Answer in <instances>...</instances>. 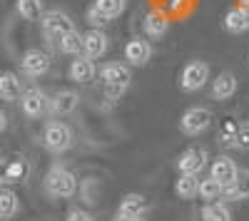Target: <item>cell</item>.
Instances as JSON below:
<instances>
[{"mask_svg":"<svg viewBox=\"0 0 249 221\" xmlns=\"http://www.w3.org/2000/svg\"><path fill=\"white\" fill-rule=\"evenodd\" d=\"M222 196L230 199V202H244V199H249V169H239L237 179L224 187Z\"/></svg>","mask_w":249,"mask_h":221,"instance_id":"17","label":"cell"},{"mask_svg":"<svg viewBox=\"0 0 249 221\" xmlns=\"http://www.w3.org/2000/svg\"><path fill=\"white\" fill-rule=\"evenodd\" d=\"M127 87L130 85H107L105 87V95H107V99H120L124 92H127Z\"/></svg>","mask_w":249,"mask_h":221,"instance_id":"31","label":"cell"},{"mask_svg":"<svg viewBox=\"0 0 249 221\" xmlns=\"http://www.w3.org/2000/svg\"><path fill=\"white\" fill-rule=\"evenodd\" d=\"M202 221H232V211L227 209L224 204H219V202L204 204V209H202Z\"/></svg>","mask_w":249,"mask_h":221,"instance_id":"25","label":"cell"},{"mask_svg":"<svg viewBox=\"0 0 249 221\" xmlns=\"http://www.w3.org/2000/svg\"><path fill=\"white\" fill-rule=\"evenodd\" d=\"M234 92H237V77H234V72H219L212 79V99H217V102H224V99L234 97Z\"/></svg>","mask_w":249,"mask_h":221,"instance_id":"15","label":"cell"},{"mask_svg":"<svg viewBox=\"0 0 249 221\" xmlns=\"http://www.w3.org/2000/svg\"><path fill=\"white\" fill-rule=\"evenodd\" d=\"M237 174H239V167L234 164V159H230V157H217L214 162H212V167H210V176L212 179H217L219 184H232L234 179H237Z\"/></svg>","mask_w":249,"mask_h":221,"instance_id":"11","label":"cell"},{"mask_svg":"<svg viewBox=\"0 0 249 221\" xmlns=\"http://www.w3.org/2000/svg\"><path fill=\"white\" fill-rule=\"evenodd\" d=\"M20 209V202H18V194L10 191V189H0V216H15Z\"/></svg>","mask_w":249,"mask_h":221,"instance_id":"26","label":"cell"},{"mask_svg":"<svg viewBox=\"0 0 249 221\" xmlns=\"http://www.w3.org/2000/svg\"><path fill=\"white\" fill-rule=\"evenodd\" d=\"M224 28L239 35V32H247L249 30V15L242 10V8H232V10H227L224 15Z\"/></svg>","mask_w":249,"mask_h":221,"instance_id":"21","label":"cell"},{"mask_svg":"<svg viewBox=\"0 0 249 221\" xmlns=\"http://www.w3.org/2000/svg\"><path fill=\"white\" fill-rule=\"evenodd\" d=\"M239 8H242V10L249 15V0H239Z\"/></svg>","mask_w":249,"mask_h":221,"instance_id":"34","label":"cell"},{"mask_svg":"<svg viewBox=\"0 0 249 221\" xmlns=\"http://www.w3.org/2000/svg\"><path fill=\"white\" fill-rule=\"evenodd\" d=\"M212 125V112L207 107H190L182 119H179V132L187 134V137H197L202 132H207Z\"/></svg>","mask_w":249,"mask_h":221,"instance_id":"4","label":"cell"},{"mask_svg":"<svg viewBox=\"0 0 249 221\" xmlns=\"http://www.w3.org/2000/svg\"><path fill=\"white\" fill-rule=\"evenodd\" d=\"M0 221H8V219H5V216H0Z\"/></svg>","mask_w":249,"mask_h":221,"instance_id":"37","label":"cell"},{"mask_svg":"<svg viewBox=\"0 0 249 221\" xmlns=\"http://www.w3.org/2000/svg\"><path fill=\"white\" fill-rule=\"evenodd\" d=\"M124 60H127L132 67L147 65L150 60H152V45L147 43V40H142V37L130 40V43L124 45Z\"/></svg>","mask_w":249,"mask_h":221,"instance_id":"10","label":"cell"},{"mask_svg":"<svg viewBox=\"0 0 249 221\" xmlns=\"http://www.w3.org/2000/svg\"><path fill=\"white\" fill-rule=\"evenodd\" d=\"M130 221H144V219H142V216H137V219H130Z\"/></svg>","mask_w":249,"mask_h":221,"instance_id":"36","label":"cell"},{"mask_svg":"<svg viewBox=\"0 0 249 221\" xmlns=\"http://www.w3.org/2000/svg\"><path fill=\"white\" fill-rule=\"evenodd\" d=\"M23 85H20V77L15 72H0V99L5 102H18L23 97Z\"/></svg>","mask_w":249,"mask_h":221,"instance_id":"16","label":"cell"},{"mask_svg":"<svg viewBox=\"0 0 249 221\" xmlns=\"http://www.w3.org/2000/svg\"><path fill=\"white\" fill-rule=\"evenodd\" d=\"M88 23H90L92 28L100 30V28H105V25L110 23V17H107V15H102L95 5H90V8H88Z\"/></svg>","mask_w":249,"mask_h":221,"instance_id":"29","label":"cell"},{"mask_svg":"<svg viewBox=\"0 0 249 221\" xmlns=\"http://www.w3.org/2000/svg\"><path fill=\"white\" fill-rule=\"evenodd\" d=\"M43 144L48 152L53 154H62L72 147V129L65 125V122H48L45 125V132H43Z\"/></svg>","mask_w":249,"mask_h":221,"instance_id":"2","label":"cell"},{"mask_svg":"<svg viewBox=\"0 0 249 221\" xmlns=\"http://www.w3.org/2000/svg\"><path fill=\"white\" fill-rule=\"evenodd\" d=\"M207 79H210V65L202 63V60H192L190 65H184L179 75V85L184 92H197L207 85Z\"/></svg>","mask_w":249,"mask_h":221,"instance_id":"5","label":"cell"},{"mask_svg":"<svg viewBox=\"0 0 249 221\" xmlns=\"http://www.w3.org/2000/svg\"><path fill=\"white\" fill-rule=\"evenodd\" d=\"M8 164H10V162H5V159L0 157V187L8 184Z\"/></svg>","mask_w":249,"mask_h":221,"instance_id":"32","label":"cell"},{"mask_svg":"<svg viewBox=\"0 0 249 221\" xmlns=\"http://www.w3.org/2000/svg\"><path fill=\"white\" fill-rule=\"evenodd\" d=\"M207 149L202 147H190V149H184L177 159V169L179 174H199L204 167H207Z\"/></svg>","mask_w":249,"mask_h":221,"instance_id":"6","label":"cell"},{"mask_svg":"<svg viewBox=\"0 0 249 221\" xmlns=\"http://www.w3.org/2000/svg\"><path fill=\"white\" fill-rule=\"evenodd\" d=\"M65 221H95V216L90 211H85V209H70Z\"/></svg>","mask_w":249,"mask_h":221,"instance_id":"30","label":"cell"},{"mask_svg":"<svg viewBox=\"0 0 249 221\" xmlns=\"http://www.w3.org/2000/svg\"><path fill=\"white\" fill-rule=\"evenodd\" d=\"M15 10L18 15L28 20V23H35V20H43V0H15Z\"/></svg>","mask_w":249,"mask_h":221,"instance_id":"20","label":"cell"},{"mask_svg":"<svg viewBox=\"0 0 249 221\" xmlns=\"http://www.w3.org/2000/svg\"><path fill=\"white\" fill-rule=\"evenodd\" d=\"M40 23H43V35L50 40V43H55V45H57L68 32L75 30V23L70 20V15L60 13V10H50V13H45Z\"/></svg>","mask_w":249,"mask_h":221,"instance_id":"3","label":"cell"},{"mask_svg":"<svg viewBox=\"0 0 249 221\" xmlns=\"http://www.w3.org/2000/svg\"><path fill=\"white\" fill-rule=\"evenodd\" d=\"M112 221H130V219H124V216H122V214H117V216H115V219H112Z\"/></svg>","mask_w":249,"mask_h":221,"instance_id":"35","label":"cell"},{"mask_svg":"<svg viewBox=\"0 0 249 221\" xmlns=\"http://www.w3.org/2000/svg\"><path fill=\"white\" fill-rule=\"evenodd\" d=\"M28 176V164L23 159H18V162H10L8 164V184H15V182H25Z\"/></svg>","mask_w":249,"mask_h":221,"instance_id":"28","label":"cell"},{"mask_svg":"<svg viewBox=\"0 0 249 221\" xmlns=\"http://www.w3.org/2000/svg\"><path fill=\"white\" fill-rule=\"evenodd\" d=\"M5 127H8V114L0 110V132H5Z\"/></svg>","mask_w":249,"mask_h":221,"instance_id":"33","label":"cell"},{"mask_svg":"<svg viewBox=\"0 0 249 221\" xmlns=\"http://www.w3.org/2000/svg\"><path fill=\"white\" fill-rule=\"evenodd\" d=\"M45 191H48L53 199H70V196H75V191H77V179H75V174H72L70 169L55 164V167H50V172L45 174Z\"/></svg>","mask_w":249,"mask_h":221,"instance_id":"1","label":"cell"},{"mask_svg":"<svg viewBox=\"0 0 249 221\" xmlns=\"http://www.w3.org/2000/svg\"><path fill=\"white\" fill-rule=\"evenodd\" d=\"M80 105V95L75 90H60L53 99H50V112L55 117H62V114H70L75 112Z\"/></svg>","mask_w":249,"mask_h":221,"instance_id":"14","label":"cell"},{"mask_svg":"<svg viewBox=\"0 0 249 221\" xmlns=\"http://www.w3.org/2000/svg\"><path fill=\"white\" fill-rule=\"evenodd\" d=\"M92 5H95L102 15H107V17L112 20V17H117V15L124 13V8H127V0H95Z\"/></svg>","mask_w":249,"mask_h":221,"instance_id":"27","label":"cell"},{"mask_svg":"<svg viewBox=\"0 0 249 221\" xmlns=\"http://www.w3.org/2000/svg\"><path fill=\"white\" fill-rule=\"evenodd\" d=\"M224 194V184H219L217 179H212V176H207V179H199V199L204 204H212V202H217V199Z\"/></svg>","mask_w":249,"mask_h":221,"instance_id":"23","label":"cell"},{"mask_svg":"<svg viewBox=\"0 0 249 221\" xmlns=\"http://www.w3.org/2000/svg\"><path fill=\"white\" fill-rule=\"evenodd\" d=\"M50 107V99L45 97L43 90H37V87H30L23 92V97H20V110H23L25 117H40L45 110Z\"/></svg>","mask_w":249,"mask_h":221,"instance_id":"7","label":"cell"},{"mask_svg":"<svg viewBox=\"0 0 249 221\" xmlns=\"http://www.w3.org/2000/svg\"><path fill=\"white\" fill-rule=\"evenodd\" d=\"M175 194L184 202L197 199L199 194V174H179V179L175 182Z\"/></svg>","mask_w":249,"mask_h":221,"instance_id":"19","label":"cell"},{"mask_svg":"<svg viewBox=\"0 0 249 221\" xmlns=\"http://www.w3.org/2000/svg\"><path fill=\"white\" fill-rule=\"evenodd\" d=\"M70 79L77 85H88L95 79L97 75V67H95V60L88 57V55H75V60L70 63V70H68Z\"/></svg>","mask_w":249,"mask_h":221,"instance_id":"8","label":"cell"},{"mask_svg":"<svg viewBox=\"0 0 249 221\" xmlns=\"http://www.w3.org/2000/svg\"><path fill=\"white\" fill-rule=\"evenodd\" d=\"M20 67H23L25 75L30 77H40V75H45L50 70V55L43 52V50H28L23 55V60H20Z\"/></svg>","mask_w":249,"mask_h":221,"instance_id":"9","label":"cell"},{"mask_svg":"<svg viewBox=\"0 0 249 221\" xmlns=\"http://www.w3.org/2000/svg\"><path fill=\"white\" fill-rule=\"evenodd\" d=\"M97 72L102 77V82H105V87L107 85H130V79H132L130 67L122 63H105Z\"/></svg>","mask_w":249,"mask_h":221,"instance_id":"13","label":"cell"},{"mask_svg":"<svg viewBox=\"0 0 249 221\" xmlns=\"http://www.w3.org/2000/svg\"><path fill=\"white\" fill-rule=\"evenodd\" d=\"M144 209H147V199H144L142 194H124L117 214H122L124 219H137V216L144 214Z\"/></svg>","mask_w":249,"mask_h":221,"instance_id":"18","label":"cell"},{"mask_svg":"<svg viewBox=\"0 0 249 221\" xmlns=\"http://www.w3.org/2000/svg\"><path fill=\"white\" fill-rule=\"evenodd\" d=\"M82 40H85V45H82V55H88V57H92V60L102 57V55L107 52V47H110L107 35L102 32V30H97V28L88 30L85 35H82Z\"/></svg>","mask_w":249,"mask_h":221,"instance_id":"12","label":"cell"},{"mask_svg":"<svg viewBox=\"0 0 249 221\" xmlns=\"http://www.w3.org/2000/svg\"><path fill=\"white\" fill-rule=\"evenodd\" d=\"M82 45H85L82 35H80L77 30H72V32H68V35L57 43V50L65 52V55H82Z\"/></svg>","mask_w":249,"mask_h":221,"instance_id":"24","label":"cell"},{"mask_svg":"<svg viewBox=\"0 0 249 221\" xmlns=\"http://www.w3.org/2000/svg\"><path fill=\"white\" fill-rule=\"evenodd\" d=\"M170 30V23L167 17H164L162 13H150L144 15V32H147V37L157 40V37H164V32Z\"/></svg>","mask_w":249,"mask_h":221,"instance_id":"22","label":"cell"}]
</instances>
